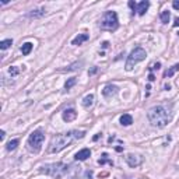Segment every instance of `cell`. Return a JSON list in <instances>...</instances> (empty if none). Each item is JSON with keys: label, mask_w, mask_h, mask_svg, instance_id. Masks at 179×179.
Wrapping results in <instances>:
<instances>
[{"label": "cell", "mask_w": 179, "mask_h": 179, "mask_svg": "<svg viewBox=\"0 0 179 179\" xmlns=\"http://www.w3.org/2000/svg\"><path fill=\"white\" fill-rule=\"evenodd\" d=\"M160 67H161V63H157V64H154V66L151 67V70H154V69H157V70H158Z\"/></svg>", "instance_id": "obj_26"}, {"label": "cell", "mask_w": 179, "mask_h": 179, "mask_svg": "<svg viewBox=\"0 0 179 179\" xmlns=\"http://www.w3.org/2000/svg\"><path fill=\"white\" fill-rule=\"evenodd\" d=\"M118 25H119L118 14L115 11H106L100 24L101 29H105V31H115L118 28Z\"/></svg>", "instance_id": "obj_5"}, {"label": "cell", "mask_w": 179, "mask_h": 179, "mask_svg": "<svg viewBox=\"0 0 179 179\" xmlns=\"http://www.w3.org/2000/svg\"><path fill=\"white\" fill-rule=\"evenodd\" d=\"M87 39H88L87 34H80V35H77L73 41H71V45H81L83 42H85Z\"/></svg>", "instance_id": "obj_12"}, {"label": "cell", "mask_w": 179, "mask_h": 179, "mask_svg": "<svg viewBox=\"0 0 179 179\" xmlns=\"http://www.w3.org/2000/svg\"><path fill=\"white\" fill-rule=\"evenodd\" d=\"M11 45H13V41L11 39H4V41H2V42H0V49H7V48H10Z\"/></svg>", "instance_id": "obj_19"}, {"label": "cell", "mask_w": 179, "mask_h": 179, "mask_svg": "<svg viewBox=\"0 0 179 179\" xmlns=\"http://www.w3.org/2000/svg\"><path fill=\"white\" fill-rule=\"evenodd\" d=\"M147 118L150 123L156 127H165L169 122L172 120V112L166 106L158 105L151 108L147 113Z\"/></svg>", "instance_id": "obj_1"}, {"label": "cell", "mask_w": 179, "mask_h": 179, "mask_svg": "<svg viewBox=\"0 0 179 179\" xmlns=\"http://www.w3.org/2000/svg\"><path fill=\"white\" fill-rule=\"evenodd\" d=\"M92 104H94V95L88 94L87 97H84V100H83V106H84V108H90Z\"/></svg>", "instance_id": "obj_14"}, {"label": "cell", "mask_w": 179, "mask_h": 179, "mask_svg": "<svg viewBox=\"0 0 179 179\" xmlns=\"http://www.w3.org/2000/svg\"><path fill=\"white\" fill-rule=\"evenodd\" d=\"M172 6H174V8H176V10H179V0H175V2L172 3Z\"/></svg>", "instance_id": "obj_24"}, {"label": "cell", "mask_w": 179, "mask_h": 179, "mask_svg": "<svg viewBox=\"0 0 179 179\" xmlns=\"http://www.w3.org/2000/svg\"><path fill=\"white\" fill-rule=\"evenodd\" d=\"M125 158H126V162L129 164V166H132V168H136L143 162V158L140 156H134V154H127Z\"/></svg>", "instance_id": "obj_7"}, {"label": "cell", "mask_w": 179, "mask_h": 179, "mask_svg": "<svg viewBox=\"0 0 179 179\" xmlns=\"http://www.w3.org/2000/svg\"><path fill=\"white\" fill-rule=\"evenodd\" d=\"M8 73H10V74H11V77H16V76H17V74H18V73H20V70H18V69H17L16 66H11L10 69H8Z\"/></svg>", "instance_id": "obj_21"}, {"label": "cell", "mask_w": 179, "mask_h": 179, "mask_svg": "<svg viewBox=\"0 0 179 179\" xmlns=\"http://www.w3.org/2000/svg\"><path fill=\"white\" fill-rule=\"evenodd\" d=\"M32 46H34V45H32L31 42H25L21 46V52H23V55H29V52H31L32 50Z\"/></svg>", "instance_id": "obj_15"}, {"label": "cell", "mask_w": 179, "mask_h": 179, "mask_svg": "<svg viewBox=\"0 0 179 179\" xmlns=\"http://www.w3.org/2000/svg\"><path fill=\"white\" fill-rule=\"evenodd\" d=\"M17 146H18V140L14 139V140H10V141L7 143V146H6V148H7L8 151H13L17 148Z\"/></svg>", "instance_id": "obj_17"}, {"label": "cell", "mask_w": 179, "mask_h": 179, "mask_svg": "<svg viewBox=\"0 0 179 179\" xmlns=\"http://www.w3.org/2000/svg\"><path fill=\"white\" fill-rule=\"evenodd\" d=\"M76 83H77V80L74 79V77H73V79H69L66 81V84H64V90H70L74 84H76Z\"/></svg>", "instance_id": "obj_20"}, {"label": "cell", "mask_w": 179, "mask_h": 179, "mask_svg": "<svg viewBox=\"0 0 179 179\" xmlns=\"http://www.w3.org/2000/svg\"><path fill=\"white\" fill-rule=\"evenodd\" d=\"M118 91H119V88L116 87V85H112V84H108V85H105L102 90V95L105 98H112L113 95H116L118 94Z\"/></svg>", "instance_id": "obj_8"}, {"label": "cell", "mask_w": 179, "mask_h": 179, "mask_svg": "<svg viewBox=\"0 0 179 179\" xmlns=\"http://www.w3.org/2000/svg\"><path fill=\"white\" fill-rule=\"evenodd\" d=\"M41 172H43V174H46V175H50L52 178L60 179L69 172V166L63 162H56V164H50V165L43 166V168L41 169Z\"/></svg>", "instance_id": "obj_3"}, {"label": "cell", "mask_w": 179, "mask_h": 179, "mask_svg": "<svg viewBox=\"0 0 179 179\" xmlns=\"http://www.w3.org/2000/svg\"><path fill=\"white\" fill-rule=\"evenodd\" d=\"M4 136H6V133L2 130V132H0V140H4Z\"/></svg>", "instance_id": "obj_28"}, {"label": "cell", "mask_w": 179, "mask_h": 179, "mask_svg": "<svg viewBox=\"0 0 179 179\" xmlns=\"http://www.w3.org/2000/svg\"><path fill=\"white\" fill-rule=\"evenodd\" d=\"M148 80H150V81H154V80H156V79H154V74H150V77H148Z\"/></svg>", "instance_id": "obj_29"}, {"label": "cell", "mask_w": 179, "mask_h": 179, "mask_svg": "<svg viewBox=\"0 0 179 179\" xmlns=\"http://www.w3.org/2000/svg\"><path fill=\"white\" fill-rule=\"evenodd\" d=\"M178 70H179V64H175V66H172L169 70H166L165 73H164V77H172Z\"/></svg>", "instance_id": "obj_16"}, {"label": "cell", "mask_w": 179, "mask_h": 179, "mask_svg": "<svg viewBox=\"0 0 179 179\" xmlns=\"http://www.w3.org/2000/svg\"><path fill=\"white\" fill-rule=\"evenodd\" d=\"M91 156V151H90V148H83V150H80L79 153L76 154V160L77 161H85L87 160V158Z\"/></svg>", "instance_id": "obj_11"}, {"label": "cell", "mask_w": 179, "mask_h": 179, "mask_svg": "<svg viewBox=\"0 0 179 179\" xmlns=\"http://www.w3.org/2000/svg\"><path fill=\"white\" fill-rule=\"evenodd\" d=\"M73 134L76 139H83L85 136V132H73Z\"/></svg>", "instance_id": "obj_22"}, {"label": "cell", "mask_w": 179, "mask_h": 179, "mask_svg": "<svg viewBox=\"0 0 179 179\" xmlns=\"http://www.w3.org/2000/svg\"><path fill=\"white\" fill-rule=\"evenodd\" d=\"M77 118V112L73 108H69L63 112V120L64 122H73Z\"/></svg>", "instance_id": "obj_9"}, {"label": "cell", "mask_w": 179, "mask_h": 179, "mask_svg": "<svg viewBox=\"0 0 179 179\" xmlns=\"http://www.w3.org/2000/svg\"><path fill=\"white\" fill-rule=\"evenodd\" d=\"M73 141V133H64V134H56L50 141V153H59L63 148H66L70 143Z\"/></svg>", "instance_id": "obj_2"}, {"label": "cell", "mask_w": 179, "mask_h": 179, "mask_svg": "<svg viewBox=\"0 0 179 179\" xmlns=\"http://www.w3.org/2000/svg\"><path fill=\"white\" fill-rule=\"evenodd\" d=\"M133 123V118L132 115H129V113H125V115L120 116V125H123V126H129V125Z\"/></svg>", "instance_id": "obj_13"}, {"label": "cell", "mask_w": 179, "mask_h": 179, "mask_svg": "<svg viewBox=\"0 0 179 179\" xmlns=\"http://www.w3.org/2000/svg\"><path fill=\"white\" fill-rule=\"evenodd\" d=\"M97 70H98V69H97V67H94L91 71H88V74H90V76H92V74H95V73H97Z\"/></svg>", "instance_id": "obj_25"}, {"label": "cell", "mask_w": 179, "mask_h": 179, "mask_svg": "<svg viewBox=\"0 0 179 179\" xmlns=\"http://www.w3.org/2000/svg\"><path fill=\"white\" fill-rule=\"evenodd\" d=\"M160 18H161V23L162 24H168L169 18H171V13H169V11H162L161 16H160Z\"/></svg>", "instance_id": "obj_18"}, {"label": "cell", "mask_w": 179, "mask_h": 179, "mask_svg": "<svg viewBox=\"0 0 179 179\" xmlns=\"http://www.w3.org/2000/svg\"><path fill=\"white\" fill-rule=\"evenodd\" d=\"M146 56H147V55H146V50L143 49V48H134L132 52H130L129 58H127L126 66H125V67H126V70L130 71L134 67V64H137L139 62L144 60Z\"/></svg>", "instance_id": "obj_6"}, {"label": "cell", "mask_w": 179, "mask_h": 179, "mask_svg": "<svg viewBox=\"0 0 179 179\" xmlns=\"http://www.w3.org/2000/svg\"><path fill=\"white\" fill-rule=\"evenodd\" d=\"M174 27H179V17L175 18V23H174Z\"/></svg>", "instance_id": "obj_27"}, {"label": "cell", "mask_w": 179, "mask_h": 179, "mask_svg": "<svg viewBox=\"0 0 179 179\" xmlns=\"http://www.w3.org/2000/svg\"><path fill=\"white\" fill-rule=\"evenodd\" d=\"M129 6H130V8H132V10L134 11V10H136V3H134V2H129Z\"/></svg>", "instance_id": "obj_23"}, {"label": "cell", "mask_w": 179, "mask_h": 179, "mask_svg": "<svg viewBox=\"0 0 179 179\" xmlns=\"http://www.w3.org/2000/svg\"><path fill=\"white\" fill-rule=\"evenodd\" d=\"M45 140V134L41 132V130H35V132L31 133V136L28 137V150L31 153H39L41 147H42V143Z\"/></svg>", "instance_id": "obj_4"}, {"label": "cell", "mask_w": 179, "mask_h": 179, "mask_svg": "<svg viewBox=\"0 0 179 179\" xmlns=\"http://www.w3.org/2000/svg\"><path fill=\"white\" fill-rule=\"evenodd\" d=\"M148 7H150V3H148L147 0H143V2H140L139 4L136 6V11L139 13V16H144L146 11L148 10Z\"/></svg>", "instance_id": "obj_10"}]
</instances>
